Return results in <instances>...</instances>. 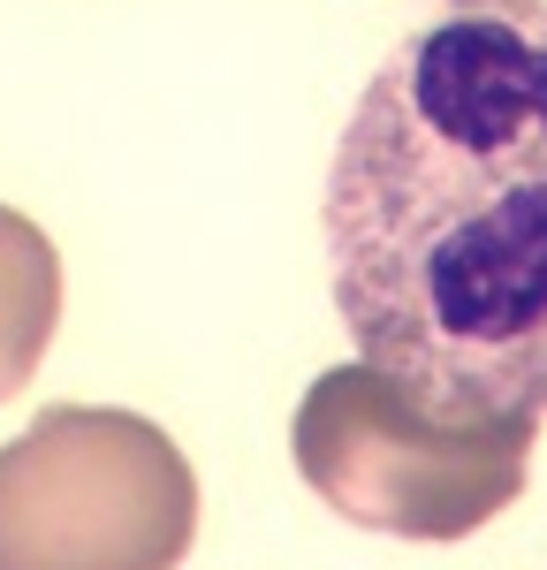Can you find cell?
Wrapping results in <instances>:
<instances>
[{
	"instance_id": "5",
	"label": "cell",
	"mask_w": 547,
	"mask_h": 570,
	"mask_svg": "<svg viewBox=\"0 0 547 570\" xmlns=\"http://www.w3.org/2000/svg\"><path fill=\"white\" fill-rule=\"evenodd\" d=\"M456 8H525V0H456Z\"/></svg>"
},
{
	"instance_id": "1",
	"label": "cell",
	"mask_w": 547,
	"mask_h": 570,
	"mask_svg": "<svg viewBox=\"0 0 547 570\" xmlns=\"http://www.w3.org/2000/svg\"><path fill=\"white\" fill-rule=\"evenodd\" d=\"M335 320L441 411L547 419V8L380 53L319 198Z\"/></svg>"
},
{
	"instance_id": "2",
	"label": "cell",
	"mask_w": 547,
	"mask_h": 570,
	"mask_svg": "<svg viewBox=\"0 0 547 570\" xmlns=\"http://www.w3.org/2000/svg\"><path fill=\"white\" fill-rule=\"evenodd\" d=\"M533 411H441L372 357L327 365L297 419L289 456L319 502L388 540H471L533 480Z\"/></svg>"
},
{
	"instance_id": "3",
	"label": "cell",
	"mask_w": 547,
	"mask_h": 570,
	"mask_svg": "<svg viewBox=\"0 0 547 570\" xmlns=\"http://www.w3.org/2000/svg\"><path fill=\"white\" fill-rule=\"evenodd\" d=\"M198 472L145 411L53 403L0 441V570H176Z\"/></svg>"
},
{
	"instance_id": "4",
	"label": "cell",
	"mask_w": 547,
	"mask_h": 570,
	"mask_svg": "<svg viewBox=\"0 0 547 570\" xmlns=\"http://www.w3.org/2000/svg\"><path fill=\"white\" fill-rule=\"evenodd\" d=\"M61 320V252L31 214L0 206V403L23 395Z\"/></svg>"
}]
</instances>
